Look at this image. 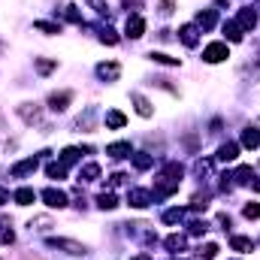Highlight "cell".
Returning a JSON list of instances; mask_svg holds the SVG:
<instances>
[{
    "instance_id": "obj_29",
    "label": "cell",
    "mask_w": 260,
    "mask_h": 260,
    "mask_svg": "<svg viewBox=\"0 0 260 260\" xmlns=\"http://www.w3.org/2000/svg\"><path fill=\"white\" fill-rule=\"evenodd\" d=\"M100 40H103V43H109V46L118 43V37H115V30H112V27H103V30H100Z\"/></svg>"
},
{
    "instance_id": "obj_24",
    "label": "cell",
    "mask_w": 260,
    "mask_h": 260,
    "mask_svg": "<svg viewBox=\"0 0 260 260\" xmlns=\"http://www.w3.org/2000/svg\"><path fill=\"white\" fill-rule=\"evenodd\" d=\"M46 172H48V179H64L67 166H64V164H48V166H46Z\"/></svg>"
},
{
    "instance_id": "obj_20",
    "label": "cell",
    "mask_w": 260,
    "mask_h": 260,
    "mask_svg": "<svg viewBox=\"0 0 260 260\" xmlns=\"http://www.w3.org/2000/svg\"><path fill=\"white\" fill-rule=\"evenodd\" d=\"M79 161V148H64L61 151V164L64 166H70V164H76Z\"/></svg>"
},
{
    "instance_id": "obj_8",
    "label": "cell",
    "mask_w": 260,
    "mask_h": 260,
    "mask_svg": "<svg viewBox=\"0 0 260 260\" xmlns=\"http://www.w3.org/2000/svg\"><path fill=\"white\" fill-rule=\"evenodd\" d=\"M70 100H73L70 91H61V94H51L48 97V106L55 109V112H61V109H67V103H70Z\"/></svg>"
},
{
    "instance_id": "obj_2",
    "label": "cell",
    "mask_w": 260,
    "mask_h": 260,
    "mask_svg": "<svg viewBox=\"0 0 260 260\" xmlns=\"http://www.w3.org/2000/svg\"><path fill=\"white\" fill-rule=\"evenodd\" d=\"M43 200H46V206H51V209H64V206H67V194L58 190V188H46Z\"/></svg>"
},
{
    "instance_id": "obj_11",
    "label": "cell",
    "mask_w": 260,
    "mask_h": 260,
    "mask_svg": "<svg viewBox=\"0 0 260 260\" xmlns=\"http://www.w3.org/2000/svg\"><path fill=\"white\" fill-rule=\"evenodd\" d=\"M33 200H37V194H33L30 188H19V190H15V203H19V206H30Z\"/></svg>"
},
{
    "instance_id": "obj_9",
    "label": "cell",
    "mask_w": 260,
    "mask_h": 260,
    "mask_svg": "<svg viewBox=\"0 0 260 260\" xmlns=\"http://www.w3.org/2000/svg\"><path fill=\"white\" fill-rule=\"evenodd\" d=\"M236 24H239L242 30H254V27H257V15H254L251 9H242V12H239V22H236Z\"/></svg>"
},
{
    "instance_id": "obj_4",
    "label": "cell",
    "mask_w": 260,
    "mask_h": 260,
    "mask_svg": "<svg viewBox=\"0 0 260 260\" xmlns=\"http://www.w3.org/2000/svg\"><path fill=\"white\" fill-rule=\"evenodd\" d=\"M127 203L133 206V209H145V206L151 203V194H148V190H140V188H136V190H130Z\"/></svg>"
},
{
    "instance_id": "obj_37",
    "label": "cell",
    "mask_w": 260,
    "mask_h": 260,
    "mask_svg": "<svg viewBox=\"0 0 260 260\" xmlns=\"http://www.w3.org/2000/svg\"><path fill=\"white\" fill-rule=\"evenodd\" d=\"M254 190H257V194H260V179H257V182H254Z\"/></svg>"
},
{
    "instance_id": "obj_26",
    "label": "cell",
    "mask_w": 260,
    "mask_h": 260,
    "mask_svg": "<svg viewBox=\"0 0 260 260\" xmlns=\"http://www.w3.org/2000/svg\"><path fill=\"white\" fill-rule=\"evenodd\" d=\"M233 179H236L239 185H248V182H251V166H239Z\"/></svg>"
},
{
    "instance_id": "obj_5",
    "label": "cell",
    "mask_w": 260,
    "mask_h": 260,
    "mask_svg": "<svg viewBox=\"0 0 260 260\" xmlns=\"http://www.w3.org/2000/svg\"><path fill=\"white\" fill-rule=\"evenodd\" d=\"M51 248H67L70 254H85V245H79V242H70V239H48Z\"/></svg>"
},
{
    "instance_id": "obj_7",
    "label": "cell",
    "mask_w": 260,
    "mask_h": 260,
    "mask_svg": "<svg viewBox=\"0 0 260 260\" xmlns=\"http://www.w3.org/2000/svg\"><path fill=\"white\" fill-rule=\"evenodd\" d=\"M142 30H145V22H142V15H130L127 19V37H142Z\"/></svg>"
},
{
    "instance_id": "obj_30",
    "label": "cell",
    "mask_w": 260,
    "mask_h": 260,
    "mask_svg": "<svg viewBox=\"0 0 260 260\" xmlns=\"http://www.w3.org/2000/svg\"><path fill=\"white\" fill-rule=\"evenodd\" d=\"M55 67H58L55 61H46V58H40V61H37V70H40V73H51Z\"/></svg>"
},
{
    "instance_id": "obj_13",
    "label": "cell",
    "mask_w": 260,
    "mask_h": 260,
    "mask_svg": "<svg viewBox=\"0 0 260 260\" xmlns=\"http://www.w3.org/2000/svg\"><path fill=\"white\" fill-rule=\"evenodd\" d=\"M212 24H215V9H206V12H200V15H197V27L209 30Z\"/></svg>"
},
{
    "instance_id": "obj_14",
    "label": "cell",
    "mask_w": 260,
    "mask_h": 260,
    "mask_svg": "<svg viewBox=\"0 0 260 260\" xmlns=\"http://www.w3.org/2000/svg\"><path fill=\"white\" fill-rule=\"evenodd\" d=\"M97 73H100L103 79H118L121 67H118V64H100V67H97Z\"/></svg>"
},
{
    "instance_id": "obj_18",
    "label": "cell",
    "mask_w": 260,
    "mask_h": 260,
    "mask_svg": "<svg viewBox=\"0 0 260 260\" xmlns=\"http://www.w3.org/2000/svg\"><path fill=\"white\" fill-rule=\"evenodd\" d=\"M151 164H154L151 154H142V151H140V154H133V166H136V169H148Z\"/></svg>"
},
{
    "instance_id": "obj_25",
    "label": "cell",
    "mask_w": 260,
    "mask_h": 260,
    "mask_svg": "<svg viewBox=\"0 0 260 260\" xmlns=\"http://www.w3.org/2000/svg\"><path fill=\"white\" fill-rule=\"evenodd\" d=\"M97 176H100V166H97V164H88V166L82 169V179H85V182H94Z\"/></svg>"
},
{
    "instance_id": "obj_16",
    "label": "cell",
    "mask_w": 260,
    "mask_h": 260,
    "mask_svg": "<svg viewBox=\"0 0 260 260\" xmlns=\"http://www.w3.org/2000/svg\"><path fill=\"white\" fill-rule=\"evenodd\" d=\"M224 33H227L230 43H239V40H242V27H239L236 22H227V24H224Z\"/></svg>"
},
{
    "instance_id": "obj_12",
    "label": "cell",
    "mask_w": 260,
    "mask_h": 260,
    "mask_svg": "<svg viewBox=\"0 0 260 260\" xmlns=\"http://www.w3.org/2000/svg\"><path fill=\"white\" fill-rule=\"evenodd\" d=\"M242 145H245V148H257L260 145V130H245V133H242Z\"/></svg>"
},
{
    "instance_id": "obj_34",
    "label": "cell",
    "mask_w": 260,
    "mask_h": 260,
    "mask_svg": "<svg viewBox=\"0 0 260 260\" xmlns=\"http://www.w3.org/2000/svg\"><path fill=\"white\" fill-rule=\"evenodd\" d=\"M37 30H43V33H58V24H48V22H37Z\"/></svg>"
},
{
    "instance_id": "obj_39",
    "label": "cell",
    "mask_w": 260,
    "mask_h": 260,
    "mask_svg": "<svg viewBox=\"0 0 260 260\" xmlns=\"http://www.w3.org/2000/svg\"><path fill=\"white\" fill-rule=\"evenodd\" d=\"M257 6H260V0H257Z\"/></svg>"
},
{
    "instance_id": "obj_22",
    "label": "cell",
    "mask_w": 260,
    "mask_h": 260,
    "mask_svg": "<svg viewBox=\"0 0 260 260\" xmlns=\"http://www.w3.org/2000/svg\"><path fill=\"white\" fill-rule=\"evenodd\" d=\"M97 206H100V209H115L118 200H115V194H100L97 197Z\"/></svg>"
},
{
    "instance_id": "obj_23",
    "label": "cell",
    "mask_w": 260,
    "mask_h": 260,
    "mask_svg": "<svg viewBox=\"0 0 260 260\" xmlns=\"http://www.w3.org/2000/svg\"><path fill=\"white\" fill-rule=\"evenodd\" d=\"M166 248H169V251H179V248H185V236H179V233L166 236Z\"/></svg>"
},
{
    "instance_id": "obj_6",
    "label": "cell",
    "mask_w": 260,
    "mask_h": 260,
    "mask_svg": "<svg viewBox=\"0 0 260 260\" xmlns=\"http://www.w3.org/2000/svg\"><path fill=\"white\" fill-rule=\"evenodd\" d=\"M236 158H239V145H236V142H224V145L218 148V161L230 164V161H236Z\"/></svg>"
},
{
    "instance_id": "obj_27",
    "label": "cell",
    "mask_w": 260,
    "mask_h": 260,
    "mask_svg": "<svg viewBox=\"0 0 260 260\" xmlns=\"http://www.w3.org/2000/svg\"><path fill=\"white\" fill-rule=\"evenodd\" d=\"M151 58L158 61V64H166V67H179V61L169 58V55H164V51H151Z\"/></svg>"
},
{
    "instance_id": "obj_21",
    "label": "cell",
    "mask_w": 260,
    "mask_h": 260,
    "mask_svg": "<svg viewBox=\"0 0 260 260\" xmlns=\"http://www.w3.org/2000/svg\"><path fill=\"white\" fill-rule=\"evenodd\" d=\"M233 248H236V251H251L254 242H251L248 236H233Z\"/></svg>"
},
{
    "instance_id": "obj_35",
    "label": "cell",
    "mask_w": 260,
    "mask_h": 260,
    "mask_svg": "<svg viewBox=\"0 0 260 260\" xmlns=\"http://www.w3.org/2000/svg\"><path fill=\"white\" fill-rule=\"evenodd\" d=\"M15 236H12V230L9 227H0V242H12Z\"/></svg>"
},
{
    "instance_id": "obj_3",
    "label": "cell",
    "mask_w": 260,
    "mask_h": 260,
    "mask_svg": "<svg viewBox=\"0 0 260 260\" xmlns=\"http://www.w3.org/2000/svg\"><path fill=\"white\" fill-rule=\"evenodd\" d=\"M37 158H27V161H22V164H15L12 166V176L15 179H24V176H30V172H37Z\"/></svg>"
},
{
    "instance_id": "obj_32",
    "label": "cell",
    "mask_w": 260,
    "mask_h": 260,
    "mask_svg": "<svg viewBox=\"0 0 260 260\" xmlns=\"http://www.w3.org/2000/svg\"><path fill=\"white\" fill-rule=\"evenodd\" d=\"M188 233H190V236H200V233H206V221H194V224L188 227Z\"/></svg>"
},
{
    "instance_id": "obj_38",
    "label": "cell",
    "mask_w": 260,
    "mask_h": 260,
    "mask_svg": "<svg viewBox=\"0 0 260 260\" xmlns=\"http://www.w3.org/2000/svg\"><path fill=\"white\" fill-rule=\"evenodd\" d=\"M133 260H151V257H148V254H142V257H133Z\"/></svg>"
},
{
    "instance_id": "obj_1",
    "label": "cell",
    "mask_w": 260,
    "mask_h": 260,
    "mask_svg": "<svg viewBox=\"0 0 260 260\" xmlns=\"http://www.w3.org/2000/svg\"><path fill=\"white\" fill-rule=\"evenodd\" d=\"M203 58L209 61V64H221L224 58H230L227 43H212V46H206V48H203Z\"/></svg>"
},
{
    "instance_id": "obj_19",
    "label": "cell",
    "mask_w": 260,
    "mask_h": 260,
    "mask_svg": "<svg viewBox=\"0 0 260 260\" xmlns=\"http://www.w3.org/2000/svg\"><path fill=\"white\" fill-rule=\"evenodd\" d=\"M133 103H136V112H140L142 118H148V115H151V106H148V100H145V97L133 94Z\"/></svg>"
},
{
    "instance_id": "obj_10",
    "label": "cell",
    "mask_w": 260,
    "mask_h": 260,
    "mask_svg": "<svg viewBox=\"0 0 260 260\" xmlns=\"http://www.w3.org/2000/svg\"><path fill=\"white\" fill-rule=\"evenodd\" d=\"M106 154H109V158H127V154H130V142H112L106 148Z\"/></svg>"
},
{
    "instance_id": "obj_33",
    "label": "cell",
    "mask_w": 260,
    "mask_h": 260,
    "mask_svg": "<svg viewBox=\"0 0 260 260\" xmlns=\"http://www.w3.org/2000/svg\"><path fill=\"white\" fill-rule=\"evenodd\" d=\"M200 251H203V257H206V260H212V257L218 254V245H215V242H209V245H203Z\"/></svg>"
},
{
    "instance_id": "obj_15",
    "label": "cell",
    "mask_w": 260,
    "mask_h": 260,
    "mask_svg": "<svg viewBox=\"0 0 260 260\" xmlns=\"http://www.w3.org/2000/svg\"><path fill=\"white\" fill-rule=\"evenodd\" d=\"M179 33H182V43H185V46H197V27H194V24H185Z\"/></svg>"
},
{
    "instance_id": "obj_31",
    "label": "cell",
    "mask_w": 260,
    "mask_h": 260,
    "mask_svg": "<svg viewBox=\"0 0 260 260\" xmlns=\"http://www.w3.org/2000/svg\"><path fill=\"white\" fill-rule=\"evenodd\" d=\"M242 215H245V218H260V206L257 203H248L245 209H242Z\"/></svg>"
},
{
    "instance_id": "obj_17",
    "label": "cell",
    "mask_w": 260,
    "mask_h": 260,
    "mask_svg": "<svg viewBox=\"0 0 260 260\" xmlns=\"http://www.w3.org/2000/svg\"><path fill=\"white\" fill-rule=\"evenodd\" d=\"M124 124H127V118L121 115V112H106V127H115L118 130V127H124Z\"/></svg>"
},
{
    "instance_id": "obj_36",
    "label": "cell",
    "mask_w": 260,
    "mask_h": 260,
    "mask_svg": "<svg viewBox=\"0 0 260 260\" xmlns=\"http://www.w3.org/2000/svg\"><path fill=\"white\" fill-rule=\"evenodd\" d=\"M3 203H9V190L0 188V206H3Z\"/></svg>"
},
{
    "instance_id": "obj_28",
    "label": "cell",
    "mask_w": 260,
    "mask_h": 260,
    "mask_svg": "<svg viewBox=\"0 0 260 260\" xmlns=\"http://www.w3.org/2000/svg\"><path fill=\"white\" fill-rule=\"evenodd\" d=\"M182 218H185L182 209H169V212H164V221H166V224H179Z\"/></svg>"
}]
</instances>
